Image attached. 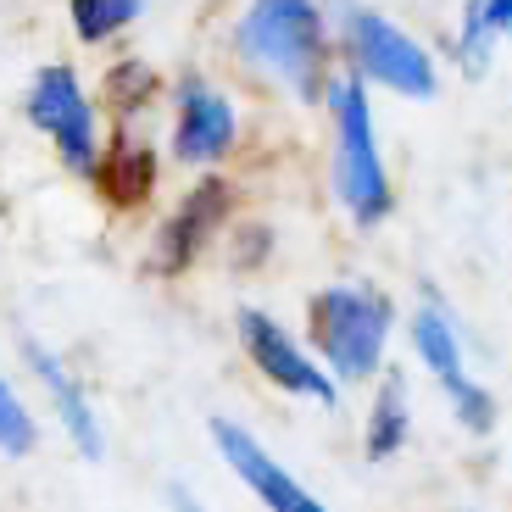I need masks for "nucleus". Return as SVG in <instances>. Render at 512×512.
Returning <instances> with one entry per match:
<instances>
[{
	"label": "nucleus",
	"mask_w": 512,
	"mask_h": 512,
	"mask_svg": "<svg viewBox=\"0 0 512 512\" xmlns=\"http://www.w3.org/2000/svg\"><path fill=\"white\" fill-rule=\"evenodd\" d=\"M34 451H39V418L28 412V401L17 396V384L0 368V457L23 462V457H34Z\"/></svg>",
	"instance_id": "14"
},
{
	"label": "nucleus",
	"mask_w": 512,
	"mask_h": 512,
	"mask_svg": "<svg viewBox=\"0 0 512 512\" xmlns=\"http://www.w3.org/2000/svg\"><path fill=\"white\" fill-rule=\"evenodd\" d=\"M407 340H412V357L429 379L440 384L451 418L462 423V435H490L501 423V401L485 379L468 373V357H462V340H457V323L446 318V307L423 301L418 312L407 318Z\"/></svg>",
	"instance_id": "5"
},
{
	"label": "nucleus",
	"mask_w": 512,
	"mask_h": 512,
	"mask_svg": "<svg viewBox=\"0 0 512 512\" xmlns=\"http://www.w3.org/2000/svg\"><path fill=\"white\" fill-rule=\"evenodd\" d=\"M95 173H101V184L117 195V201H140V195L156 184V151L140 145V140H123V145H112V151L101 156Z\"/></svg>",
	"instance_id": "13"
},
{
	"label": "nucleus",
	"mask_w": 512,
	"mask_h": 512,
	"mask_svg": "<svg viewBox=\"0 0 512 512\" xmlns=\"http://www.w3.org/2000/svg\"><path fill=\"white\" fill-rule=\"evenodd\" d=\"M340 51L351 62V78L373 84V90L407 95V101H429L440 90V67L423 39H412L401 23L368 6H346L340 12Z\"/></svg>",
	"instance_id": "4"
},
{
	"label": "nucleus",
	"mask_w": 512,
	"mask_h": 512,
	"mask_svg": "<svg viewBox=\"0 0 512 512\" xmlns=\"http://www.w3.org/2000/svg\"><path fill=\"white\" fill-rule=\"evenodd\" d=\"M234 140H240V117H234L229 95H218L206 78H184L179 117H173V156L184 167H212L234 151Z\"/></svg>",
	"instance_id": "10"
},
{
	"label": "nucleus",
	"mask_w": 512,
	"mask_h": 512,
	"mask_svg": "<svg viewBox=\"0 0 512 512\" xmlns=\"http://www.w3.org/2000/svg\"><path fill=\"white\" fill-rule=\"evenodd\" d=\"M206 435H212V446H218L223 468L251 490L262 512H329V501L312 496V490L301 485V479H295L240 418H212L206 423Z\"/></svg>",
	"instance_id": "8"
},
{
	"label": "nucleus",
	"mask_w": 512,
	"mask_h": 512,
	"mask_svg": "<svg viewBox=\"0 0 512 512\" xmlns=\"http://www.w3.org/2000/svg\"><path fill=\"white\" fill-rule=\"evenodd\" d=\"M474 12L496 39H512V0H474Z\"/></svg>",
	"instance_id": "17"
},
{
	"label": "nucleus",
	"mask_w": 512,
	"mask_h": 512,
	"mask_svg": "<svg viewBox=\"0 0 512 512\" xmlns=\"http://www.w3.org/2000/svg\"><path fill=\"white\" fill-rule=\"evenodd\" d=\"M234 334H240V351L262 379L279 390V396H295V401H312V407H340V384L329 379L318 357L307 351L301 334H290L273 312L262 307H240L234 312Z\"/></svg>",
	"instance_id": "6"
},
{
	"label": "nucleus",
	"mask_w": 512,
	"mask_h": 512,
	"mask_svg": "<svg viewBox=\"0 0 512 512\" xmlns=\"http://www.w3.org/2000/svg\"><path fill=\"white\" fill-rule=\"evenodd\" d=\"M23 362H28V373H34V384L45 390V407L56 412L62 440L84 462H106V418L95 412L90 390H84V379L67 368V357L51 351L45 340H23Z\"/></svg>",
	"instance_id": "9"
},
{
	"label": "nucleus",
	"mask_w": 512,
	"mask_h": 512,
	"mask_svg": "<svg viewBox=\"0 0 512 512\" xmlns=\"http://www.w3.org/2000/svg\"><path fill=\"white\" fill-rule=\"evenodd\" d=\"M167 507H173V512H206V507H201V501H195L184 485H173V490H167Z\"/></svg>",
	"instance_id": "18"
},
{
	"label": "nucleus",
	"mask_w": 512,
	"mask_h": 512,
	"mask_svg": "<svg viewBox=\"0 0 512 512\" xmlns=\"http://www.w3.org/2000/svg\"><path fill=\"white\" fill-rule=\"evenodd\" d=\"M329 140H334V195L351 212L357 229H379L396 206V190H390V167H384L379 151V123H373V101L362 78H329Z\"/></svg>",
	"instance_id": "3"
},
{
	"label": "nucleus",
	"mask_w": 512,
	"mask_h": 512,
	"mask_svg": "<svg viewBox=\"0 0 512 512\" xmlns=\"http://www.w3.org/2000/svg\"><path fill=\"white\" fill-rule=\"evenodd\" d=\"M412 440V401H407V379L396 368H384L373 379V396H368V418H362V451L368 462H390L401 457Z\"/></svg>",
	"instance_id": "12"
},
{
	"label": "nucleus",
	"mask_w": 512,
	"mask_h": 512,
	"mask_svg": "<svg viewBox=\"0 0 512 512\" xmlns=\"http://www.w3.org/2000/svg\"><path fill=\"white\" fill-rule=\"evenodd\" d=\"M396 301L368 279H340L312 290L307 301V351L329 368V379L373 384L390 368V340H396Z\"/></svg>",
	"instance_id": "1"
},
{
	"label": "nucleus",
	"mask_w": 512,
	"mask_h": 512,
	"mask_svg": "<svg viewBox=\"0 0 512 512\" xmlns=\"http://www.w3.org/2000/svg\"><path fill=\"white\" fill-rule=\"evenodd\" d=\"M28 123L56 145L67 173L95 179V167H101V123H95V106L73 67L51 62L34 73V84H28Z\"/></svg>",
	"instance_id": "7"
},
{
	"label": "nucleus",
	"mask_w": 512,
	"mask_h": 512,
	"mask_svg": "<svg viewBox=\"0 0 512 512\" xmlns=\"http://www.w3.org/2000/svg\"><path fill=\"white\" fill-rule=\"evenodd\" d=\"M501 39L490 34L485 23H479V12H474V0H468V12H462V28H457V67L462 73H485L490 67V51H496Z\"/></svg>",
	"instance_id": "16"
},
{
	"label": "nucleus",
	"mask_w": 512,
	"mask_h": 512,
	"mask_svg": "<svg viewBox=\"0 0 512 512\" xmlns=\"http://www.w3.org/2000/svg\"><path fill=\"white\" fill-rule=\"evenodd\" d=\"M229 206H234L229 201V184H223V179H201L179 206H173V218L162 223L151 268L167 273V279H173V273H184V268H195V256L218 240V229L229 223Z\"/></svg>",
	"instance_id": "11"
},
{
	"label": "nucleus",
	"mask_w": 512,
	"mask_h": 512,
	"mask_svg": "<svg viewBox=\"0 0 512 512\" xmlns=\"http://www.w3.org/2000/svg\"><path fill=\"white\" fill-rule=\"evenodd\" d=\"M234 51L301 101H323L329 90V28L318 0H251L234 28Z\"/></svg>",
	"instance_id": "2"
},
{
	"label": "nucleus",
	"mask_w": 512,
	"mask_h": 512,
	"mask_svg": "<svg viewBox=\"0 0 512 512\" xmlns=\"http://www.w3.org/2000/svg\"><path fill=\"white\" fill-rule=\"evenodd\" d=\"M140 6L145 0H73V28H78V39L101 45V39H112L117 28L134 23Z\"/></svg>",
	"instance_id": "15"
}]
</instances>
